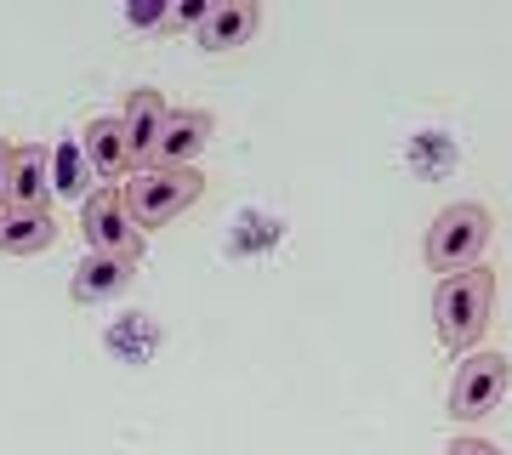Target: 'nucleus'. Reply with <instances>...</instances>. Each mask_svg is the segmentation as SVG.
Listing matches in <instances>:
<instances>
[{"instance_id":"16","label":"nucleus","mask_w":512,"mask_h":455,"mask_svg":"<svg viewBox=\"0 0 512 455\" xmlns=\"http://www.w3.org/2000/svg\"><path fill=\"white\" fill-rule=\"evenodd\" d=\"M6 177H12V143L0 137V211H6Z\"/></svg>"},{"instance_id":"5","label":"nucleus","mask_w":512,"mask_h":455,"mask_svg":"<svg viewBox=\"0 0 512 455\" xmlns=\"http://www.w3.org/2000/svg\"><path fill=\"white\" fill-rule=\"evenodd\" d=\"M80 234H86L92 251H109V256L143 251V228L126 211V188H92L86 205H80Z\"/></svg>"},{"instance_id":"1","label":"nucleus","mask_w":512,"mask_h":455,"mask_svg":"<svg viewBox=\"0 0 512 455\" xmlns=\"http://www.w3.org/2000/svg\"><path fill=\"white\" fill-rule=\"evenodd\" d=\"M490 313H495V273L484 262L439 279V291H433V325H439L444 347L473 353L484 342V330H490Z\"/></svg>"},{"instance_id":"13","label":"nucleus","mask_w":512,"mask_h":455,"mask_svg":"<svg viewBox=\"0 0 512 455\" xmlns=\"http://www.w3.org/2000/svg\"><path fill=\"white\" fill-rule=\"evenodd\" d=\"M52 194H80V205H86V194H92V160H86V148H80V137H63V143L52 148Z\"/></svg>"},{"instance_id":"12","label":"nucleus","mask_w":512,"mask_h":455,"mask_svg":"<svg viewBox=\"0 0 512 455\" xmlns=\"http://www.w3.org/2000/svg\"><path fill=\"white\" fill-rule=\"evenodd\" d=\"M52 239H57L52 211H18V205L0 211V251L6 256H35V251H46Z\"/></svg>"},{"instance_id":"4","label":"nucleus","mask_w":512,"mask_h":455,"mask_svg":"<svg viewBox=\"0 0 512 455\" xmlns=\"http://www.w3.org/2000/svg\"><path fill=\"white\" fill-rule=\"evenodd\" d=\"M507 387H512V359L507 353H495V347L461 353L456 382H450V416L456 421H484L495 404L507 399Z\"/></svg>"},{"instance_id":"11","label":"nucleus","mask_w":512,"mask_h":455,"mask_svg":"<svg viewBox=\"0 0 512 455\" xmlns=\"http://www.w3.org/2000/svg\"><path fill=\"white\" fill-rule=\"evenodd\" d=\"M131 268H137V256L86 251V256H80V268H74V279H69V296H74V302H103V296H120L131 285Z\"/></svg>"},{"instance_id":"2","label":"nucleus","mask_w":512,"mask_h":455,"mask_svg":"<svg viewBox=\"0 0 512 455\" xmlns=\"http://www.w3.org/2000/svg\"><path fill=\"white\" fill-rule=\"evenodd\" d=\"M490 234H495L490 211H484L478 200H456V205H444L439 217H433V228H427V239H421V256H427L433 273L450 279V273H461V268H478Z\"/></svg>"},{"instance_id":"3","label":"nucleus","mask_w":512,"mask_h":455,"mask_svg":"<svg viewBox=\"0 0 512 455\" xmlns=\"http://www.w3.org/2000/svg\"><path fill=\"white\" fill-rule=\"evenodd\" d=\"M205 194L200 165H148L126 177V211L137 228H165Z\"/></svg>"},{"instance_id":"10","label":"nucleus","mask_w":512,"mask_h":455,"mask_svg":"<svg viewBox=\"0 0 512 455\" xmlns=\"http://www.w3.org/2000/svg\"><path fill=\"white\" fill-rule=\"evenodd\" d=\"M256 23H262L256 0H211V12H205V23L194 35H200L205 52H234V46H245L256 35Z\"/></svg>"},{"instance_id":"8","label":"nucleus","mask_w":512,"mask_h":455,"mask_svg":"<svg viewBox=\"0 0 512 455\" xmlns=\"http://www.w3.org/2000/svg\"><path fill=\"white\" fill-rule=\"evenodd\" d=\"M211 131H217V120L205 109H171L160 131V148H154V165H194L211 148Z\"/></svg>"},{"instance_id":"7","label":"nucleus","mask_w":512,"mask_h":455,"mask_svg":"<svg viewBox=\"0 0 512 455\" xmlns=\"http://www.w3.org/2000/svg\"><path fill=\"white\" fill-rule=\"evenodd\" d=\"M46 200H52V148L18 143L12 148V177H6V205H18V211H46Z\"/></svg>"},{"instance_id":"9","label":"nucleus","mask_w":512,"mask_h":455,"mask_svg":"<svg viewBox=\"0 0 512 455\" xmlns=\"http://www.w3.org/2000/svg\"><path fill=\"white\" fill-rule=\"evenodd\" d=\"M80 148H86V160H92V177L103 182V188H120V171H131L120 114H97V120H86V131H80Z\"/></svg>"},{"instance_id":"14","label":"nucleus","mask_w":512,"mask_h":455,"mask_svg":"<svg viewBox=\"0 0 512 455\" xmlns=\"http://www.w3.org/2000/svg\"><path fill=\"white\" fill-rule=\"evenodd\" d=\"M205 12H211V0H183L177 12H165V29H200Z\"/></svg>"},{"instance_id":"6","label":"nucleus","mask_w":512,"mask_h":455,"mask_svg":"<svg viewBox=\"0 0 512 455\" xmlns=\"http://www.w3.org/2000/svg\"><path fill=\"white\" fill-rule=\"evenodd\" d=\"M165 97L154 86H137L120 109V131H126V154H131V171H148L154 165V148H160V131H165Z\"/></svg>"},{"instance_id":"15","label":"nucleus","mask_w":512,"mask_h":455,"mask_svg":"<svg viewBox=\"0 0 512 455\" xmlns=\"http://www.w3.org/2000/svg\"><path fill=\"white\" fill-rule=\"evenodd\" d=\"M444 455H501V450H495L490 438H478V433H456Z\"/></svg>"}]
</instances>
